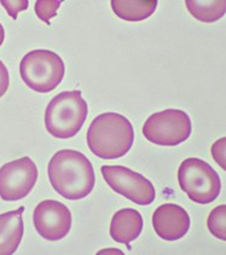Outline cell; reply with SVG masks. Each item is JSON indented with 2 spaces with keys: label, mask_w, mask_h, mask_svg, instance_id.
I'll use <instances>...</instances> for the list:
<instances>
[{
  "label": "cell",
  "mask_w": 226,
  "mask_h": 255,
  "mask_svg": "<svg viewBox=\"0 0 226 255\" xmlns=\"http://www.w3.org/2000/svg\"><path fill=\"white\" fill-rule=\"evenodd\" d=\"M49 180L55 191L67 200H83L95 188L96 174L91 161L76 150H59L47 166Z\"/></svg>",
  "instance_id": "1"
},
{
  "label": "cell",
  "mask_w": 226,
  "mask_h": 255,
  "mask_svg": "<svg viewBox=\"0 0 226 255\" xmlns=\"http://www.w3.org/2000/svg\"><path fill=\"white\" fill-rule=\"evenodd\" d=\"M87 145L93 155L104 160L125 156L133 145L134 129L126 116L103 113L93 119L86 134Z\"/></svg>",
  "instance_id": "2"
},
{
  "label": "cell",
  "mask_w": 226,
  "mask_h": 255,
  "mask_svg": "<svg viewBox=\"0 0 226 255\" xmlns=\"http://www.w3.org/2000/svg\"><path fill=\"white\" fill-rule=\"evenodd\" d=\"M89 115L81 91H64L55 96L45 110V127L57 139H69L80 132Z\"/></svg>",
  "instance_id": "3"
},
{
  "label": "cell",
  "mask_w": 226,
  "mask_h": 255,
  "mask_svg": "<svg viewBox=\"0 0 226 255\" xmlns=\"http://www.w3.org/2000/svg\"><path fill=\"white\" fill-rule=\"evenodd\" d=\"M19 74L30 90L49 93L62 83L66 66L61 56L53 51L33 50L22 58Z\"/></svg>",
  "instance_id": "4"
},
{
  "label": "cell",
  "mask_w": 226,
  "mask_h": 255,
  "mask_svg": "<svg viewBox=\"0 0 226 255\" xmlns=\"http://www.w3.org/2000/svg\"><path fill=\"white\" fill-rule=\"evenodd\" d=\"M178 181L188 197L199 205L212 203L222 191V180L218 173L210 163L197 157H189L180 163Z\"/></svg>",
  "instance_id": "5"
},
{
  "label": "cell",
  "mask_w": 226,
  "mask_h": 255,
  "mask_svg": "<svg viewBox=\"0 0 226 255\" xmlns=\"http://www.w3.org/2000/svg\"><path fill=\"white\" fill-rule=\"evenodd\" d=\"M191 119L184 110L165 109L146 119L143 134L150 143L161 146H176L190 137Z\"/></svg>",
  "instance_id": "6"
},
{
  "label": "cell",
  "mask_w": 226,
  "mask_h": 255,
  "mask_svg": "<svg viewBox=\"0 0 226 255\" xmlns=\"http://www.w3.org/2000/svg\"><path fill=\"white\" fill-rule=\"evenodd\" d=\"M101 172L110 188L135 205L149 206L154 202L155 186L140 173L123 166H102Z\"/></svg>",
  "instance_id": "7"
},
{
  "label": "cell",
  "mask_w": 226,
  "mask_h": 255,
  "mask_svg": "<svg viewBox=\"0 0 226 255\" xmlns=\"http://www.w3.org/2000/svg\"><path fill=\"white\" fill-rule=\"evenodd\" d=\"M38 177V167L30 157L24 156L5 163L0 167V198L22 200L35 186Z\"/></svg>",
  "instance_id": "8"
},
{
  "label": "cell",
  "mask_w": 226,
  "mask_h": 255,
  "mask_svg": "<svg viewBox=\"0 0 226 255\" xmlns=\"http://www.w3.org/2000/svg\"><path fill=\"white\" fill-rule=\"evenodd\" d=\"M72 213L64 203L45 200L35 207L33 223L36 232L47 241H59L72 229Z\"/></svg>",
  "instance_id": "9"
},
{
  "label": "cell",
  "mask_w": 226,
  "mask_h": 255,
  "mask_svg": "<svg viewBox=\"0 0 226 255\" xmlns=\"http://www.w3.org/2000/svg\"><path fill=\"white\" fill-rule=\"evenodd\" d=\"M152 226L160 239L177 241L188 234L190 229V217L183 207L174 203H165L154 212Z\"/></svg>",
  "instance_id": "10"
},
{
  "label": "cell",
  "mask_w": 226,
  "mask_h": 255,
  "mask_svg": "<svg viewBox=\"0 0 226 255\" xmlns=\"http://www.w3.org/2000/svg\"><path fill=\"white\" fill-rule=\"evenodd\" d=\"M142 214L133 208H123L113 215L110 223V236L117 243L128 246L138 239L143 230Z\"/></svg>",
  "instance_id": "11"
},
{
  "label": "cell",
  "mask_w": 226,
  "mask_h": 255,
  "mask_svg": "<svg viewBox=\"0 0 226 255\" xmlns=\"http://www.w3.org/2000/svg\"><path fill=\"white\" fill-rule=\"evenodd\" d=\"M24 207L0 214V255L13 254L23 237Z\"/></svg>",
  "instance_id": "12"
},
{
  "label": "cell",
  "mask_w": 226,
  "mask_h": 255,
  "mask_svg": "<svg viewBox=\"0 0 226 255\" xmlns=\"http://www.w3.org/2000/svg\"><path fill=\"white\" fill-rule=\"evenodd\" d=\"M114 13L126 22H140L149 18L157 7L156 0H112Z\"/></svg>",
  "instance_id": "13"
},
{
  "label": "cell",
  "mask_w": 226,
  "mask_h": 255,
  "mask_svg": "<svg viewBox=\"0 0 226 255\" xmlns=\"http://www.w3.org/2000/svg\"><path fill=\"white\" fill-rule=\"evenodd\" d=\"M185 5L189 12L197 21L203 23H213L225 15L226 1L217 0V1H199V0H185Z\"/></svg>",
  "instance_id": "14"
},
{
  "label": "cell",
  "mask_w": 226,
  "mask_h": 255,
  "mask_svg": "<svg viewBox=\"0 0 226 255\" xmlns=\"http://www.w3.org/2000/svg\"><path fill=\"white\" fill-rule=\"evenodd\" d=\"M208 230L214 237L225 241L226 240V205L216 207L207 220Z\"/></svg>",
  "instance_id": "15"
},
{
  "label": "cell",
  "mask_w": 226,
  "mask_h": 255,
  "mask_svg": "<svg viewBox=\"0 0 226 255\" xmlns=\"http://www.w3.org/2000/svg\"><path fill=\"white\" fill-rule=\"evenodd\" d=\"M61 0H38L35 2V13L44 23L50 24V19L57 15V10L62 5Z\"/></svg>",
  "instance_id": "16"
},
{
  "label": "cell",
  "mask_w": 226,
  "mask_h": 255,
  "mask_svg": "<svg viewBox=\"0 0 226 255\" xmlns=\"http://www.w3.org/2000/svg\"><path fill=\"white\" fill-rule=\"evenodd\" d=\"M0 4L7 11V15L13 19H17L21 11L28 8V0H0Z\"/></svg>",
  "instance_id": "17"
},
{
  "label": "cell",
  "mask_w": 226,
  "mask_h": 255,
  "mask_svg": "<svg viewBox=\"0 0 226 255\" xmlns=\"http://www.w3.org/2000/svg\"><path fill=\"white\" fill-rule=\"evenodd\" d=\"M225 144H226V138L223 137L219 140H217L216 143L212 145V155H213L214 160L217 161V163L222 167L223 169H226V162H225Z\"/></svg>",
  "instance_id": "18"
},
{
  "label": "cell",
  "mask_w": 226,
  "mask_h": 255,
  "mask_svg": "<svg viewBox=\"0 0 226 255\" xmlns=\"http://www.w3.org/2000/svg\"><path fill=\"white\" fill-rule=\"evenodd\" d=\"M10 86V75L6 66L0 61V98L6 93Z\"/></svg>",
  "instance_id": "19"
},
{
  "label": "cell",
  "mask_w": 226,
  "mask_h": 255,
  "mask_svg": "<svg viewBox=\"0 0 226 255\" xmlns=\"http://www.w3.org/2000/svg\"><path fill=\"white\" fill-rule=\"evenodd\" d=\"M4 39H5V30H4V27H2V24L0 23V46H1L2 42H4Z\"/></svg>",
  "instance_id": "20"
},
{
  "label": "cell",
  "mask_w": 226,
  "mask_h": 255,
  "mask_svg": "<svg viewBox=\"0 0 226 255\" xmlns=\"http://www.w3.org/2000/svg\"><path fill=\"white\" fill-rule=\"evenodd\" d=\"M102 253H117V254H122V252L117 251V249H106V251L100 252V254Z\"/></svg>",
  "instance_id": "21"
}]
</instances>
